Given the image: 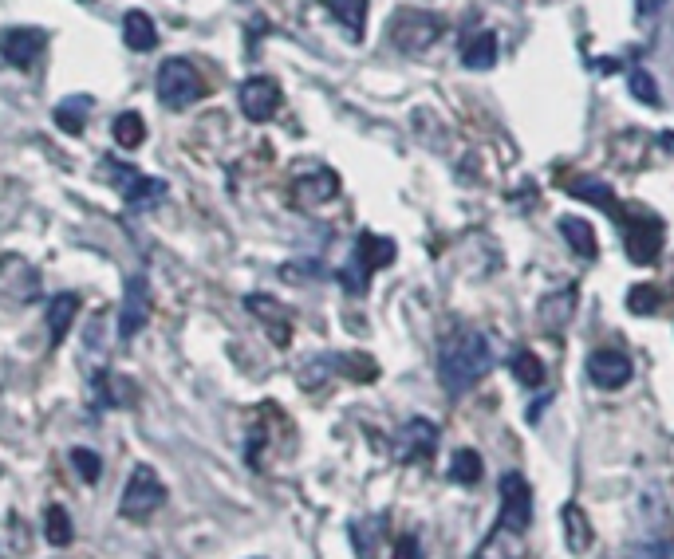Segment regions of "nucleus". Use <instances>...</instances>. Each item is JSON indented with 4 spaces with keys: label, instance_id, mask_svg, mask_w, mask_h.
<instances>
[{
    "label": "nucleus",
    "instance_id": "nucleus-1",
    "mask_svg": "<svg viewBox=\"0 0 674 559\" xmlns=\"http://www.w3.org/2000/svg\"><path fill=\"white\" fill-rule=\"evenodd\" d=\"M493 371V343L473 331V327H458L442 339V351H438V374H442V386L450 394H466L470 386H477L485 374Z\"/></svg>",
    "mask_w": 674,
    "mask_h": 559
},
{
    "label": "nucleus",
    "instance_id": "nucleus-2",
    "mask_svg": "<svg viewBox=\"0 0 674 559\" xmlns=\"http://www.w3.org/2000/svg\"><path fill=\"white\" fill-rule=\"evenodd\" d=\"M202 95H205V79L190 60L174 56V60H166L158 67V99H162V107L186 111V107H194Z\"/></svg>",
    "mask_w": 674,
    "mask_h": 559
},
{
    "label": "nucleus",
    "instance_id": "nucleus-3",
    "mask_svg": "<svg viewBox=\"0 0 674 559\" xmlns=\"http://www.w3.org/2000/svg\"><path fill=\"white\" fill-rule=\"evenodd\" d=\"M166 504V485L158 481V473L150 465H135V473L127 477V489H123V500H119V512L123 520H150L158 508Z\"/></svg>",
    "mask_w": 674,
    "mask_h": 559
},
{
    "label": "nucleus",
    "instance_id": "nucleus-4",
    "mask_svg": "<svg viewBox=\"0 0 674 559\" xmlns=\"http://www.w3.org/2000/svg\"><path fill=\"white\" fill-rule=\"evenodd\" d=\"M387 264H395V241L375 237V233H363V237L355 241L351 264L343 268V284L359 296V292H367V280H371L379 268H387Z\"/></svg>",
    "mask_w": 674,
    "mask_h": 559
},
{
    "label": "nucleus",
    "instance_id": "nucleus-5",
    "mask_svg": "<svg viewBox=\"0 0 674 559\" xmlns=\"http://www.w3.org/2000/svg\"><path fill=\"white\" fill-rule=\"evenodd\" d=\"M438 36H442V20L430 16V12L403 8V12L391 16V40H395V48H403V52H410V56L426 52Z\"/></svg>",
    "mask_w": 674,
    "mask_h": 559
},
{
    "label": "nucleus",
    "instance_id": "nucleus-6",
    "mask_svg": "<svg viewBox=\"0 0 674 559\" xmlns=\"http://www.w3.org/2000/svg\"><path fill=\"white\" fill-rule=\"evenodd\" d=\"M533 524V489L521 473H505L501 477V512H497V528L509 532H529Z\"/></svg>",
    "mask_w": 674,
    "mask_h": 559
},
{
    "label": "nucleus",
    "instance_id": "nucleus-7",
    "mask_svg": "<svg viewBox=\"0 0 674 559\" xmlns=\"http://www.w3.org/2000/svg\"><path fill=\"white\" fill-rule=\"evenodd\" d=\"M623 241H627V252L635 264H651V260H659V249H663V225L639 209L623 213Z\"/></svg>",
    "mask_w": 674,
    "mask_h": 559
},
{
    "label": "nucleus",
    "instance_id": "nucleus-8",
    "mask_svg": "<svg viewBox=\"0 0 674 559\" xmlns=\"http://www.w3.org/2000/svg\"><path fill=\"white\" fill-rule=\"evenodd\" d=\"M150 311H154V292H150V280L138 272L123 288V311H119V339L123 343H131L138 331L150 323Z\"/></svg>",
    "mask_w": 674,
    "mask_h": 559
},
{
    "label": "nucleus",
    "instance_id": "nucleus-9",
    "mask_svg": "<svg viewBox=\"0 0 674 559\" xmlns=\"http://www.w3.org/2000/svg\"><path fill=\"white\" fill-rule=\"evenodd\" d=\"M237 99H241V111H245L249 123H269L280 111V83L269 75H253V79L241 83Z\"/></svg>",
    "mask_w": 674,
    "mask_h": 559
},
{
    "label": "nucleus",
    "instance_id": "nucleus-10",
    "mask_svg": "<svg viewBox=\"0 0 674 559\" xmlns=\"http://www.w3.org/2000/svg\"><path fill=\"white\" fill-rule=\"evenodd\" d=\"M0 296L12 300V304H32L40 296V276L24 256L0 260Z\"/></svg>",
    "mask_w": 674,
    "mask_h": 559
},
{
    "label": "nucleus",
    "instance_id": "nucleus-11",
    "mask_svg": "<svg viewBox=\"0 0 674 559\" xmlns=\"http://www.w3.org/2000/svg\"><path fill=\"white\" fill-rule=\"evenodd\" d=\"M631 359L623 355V351H615V347H600V351H592L588 355V378L600 386V390H619V386H627L631 382Z\"/></svg>",
    "mask_w": 674,
    "mask_h": 559
},
{
    "label": "nucleus",
    "instance_id": "nucleus-12",
    "mask_svg": "<svg viewBox=\"0 0 674 559\" xmlns=\"http://www.w3.org/2000/svg\"><path fill=\"white\" fill-rule=\"evenodd\" d=\"M245 308L253 311V319H261V327L269 331V339L276 347L292 343V315L284 304H276L272 296H245Z\"/></svg>",
    "mask_w": 674,
    "mask_h": 559
},
{
    "label": "nucleus",
    "instance_id": "nucleus-13",
    "mask_svg": "<svg viewBox=\"0 0 674 559\" xmlns=\"http://www.w3.org/2000/svg\"><path fill=\"white\" fill-rule=\"evenodd\" d=\"M40 48H44V32L40 28H8L0 36V56L12 67H28L40 56Z\"/></svg>",
    "mask_w": 674,
    "mask_h": 559
},
{
    "label": "nucleus",
    "instance_id": "nucleus-14",
    "mask_svg": "<svg viewBox=\"0 0 674 559\" xmlns=\"http://www.w3.org/2000/svg\"><path fill=\"white\" fill-rule=\"evenodd\" d=\"M135 398L131 382L115 371H95L91 374V406L95 410H115V406H127Z\"/></svg>",
    "mask_w": 674,
    "mask_h": 559
},
{
    "label": "nucleus",
    "instance_id": "nucleus-15",
    "mask_svg": "<svg viewBox=\"0 0 674 559\" xmlns=\"http://www.w3.org/2000/svg\"><path fill=\"white\" fill-rule=\"evenodd\" d=\"M395 445H399V449H395L399 461H422V457H430L434 445H438V426L414 418V422H406L403 426V434L395 437Z\"/></svg>",
    "mask_w": 674,
    "mask_h": 559
},
{
    "label": "nucleus",
    "instance_id": "nucleus-16",
    "mask_svg": "<svg viewBox=\"0 0 674 559\" xmlns=\"http://www.w3.org/2000/svg\"><path fill=\"white\" fill-rule=\"evenodd\" d=\"M75 311H79V296H71V292L52 296V304H48V343H52V347H60V343L68 339L71 323H75Z\"/></svg>",
    "mask_w": 674,
    "mask_h": 559
},
{
    "label": "nucleus",
    "instance_id": "nucleus-17",
    "mask_svg": "<svg viewBox=\"0 0 674 559\" xmlns=\"http://www.w3.org/2000/svg\"><path fill=\"white\" fill-rule=\"evenodd\" d=\"M123 40H127L131 52H154L158 48V28L142 8H131L123 16Z\"/></svg>",
    "mask_w": 674,
    "mask_h": 559
},
{
    "label": "nucleus",
    "instance_id": "nucleus-18",
    "mask_svg": "<svg viewBox=\"0 0 674 559\" xmlns=\"http://www.w3.org/2000/svg\"><path fill=\"white\" fill-rule=\"evenodd\" d=\"M473 559H525V540H521V532H509V528L493 524V532L485 536V544L477 548Z\"/></svg>",
    "mask_w": 674,
    "mask_h": 559
},
{
    "label": "nucleus",
    "instance_id": "nucleus-19",
    "mask_svg": "<svg viewBox=\"0 0 674 559\" xmlns=\"http://www.w3.org/2000/svg\"><path fill=\"white\" fill-rule=\"evenodd\" d=\"M564 532H568V552L572 556H584L588 548H592V524L584 520V512L576 508V504H564Z\"/></svg>",
    "mask_w": 674,
    "mask_h": 559
},
{
    "label": "nucleus",
    "instance_id": "nucleus-20",
    "mask_svg": "<svg viewBox=\"0 0 674 559\" xmlns=\"http://www.w3.org/2000/svg\"><path fill=\"white\" fill-rule=\"evenodd\" d=\"M328 8L347 28L351 40H363V32H367V0H328Z\"/></svg>",
    "mask_w": 674,
    "mask_h": 559
},
{
    "label": "nucleus",
    "instance_id": "nucleus-21",
    "mask_svg": "<svg viewBox=\"0 0 674 559\" xmlns=\"http://www.w3.org/2000/svg\"><path fill=\"white\" fill-rule=\"evenodd\" d=\"M560 233L568 237V245L580 252V256H596L600 252V241H596V229L588 225V221H580V217H560Z\"/></svg>",
    "mask_w": 674,
    "mask_h": 559
},
{
    "label": "nucleus",
    "instance_id": "nucleus-22",
    "mask_svg": "<svg viewBox=\"0 0 674 559\" xmlns=\"http://www.w3.org/2000/svg\"><path fill=\"white\" fill-rule=\"evenodd\" d=\"M162 193H166V182H158V178H142V174H127V182H123V201H127L131 209H142V205L158 201Z\"/></svg>",
    "mask_w": 674,
    "mask_h": 559
},
{
    "label": "nucleus",
    "instance_id": "nucleus-23",
    "mask_svg": "<svg viewBox=\"0 0 674 559\" xmlns=\"http://www.w3.org/2000/svg\"><path fill=\"white\" fill-rule=\"evenodd\" d=\"M493 60H497V36H493V32H477L470 44L462 48V63L473 67V71L493 67Z\"/></svg>",
    "mask_w": 674,
    "mask_h": 559
},
{
    "label": "nucleus",
    "instance_id": "nucleus-24",
    "mask_svg": "<svg viewBox=\"0 0 674 559\" xmlns=\"http://www.w3.org/2000/svg\"><path fill=\"white\" fill-rule=\"evenodd\" d=\"M44 536H48L52 548H68L71 544L75 528H71V516L64 504H48V512H44Z\"/></svg>",
    "mask_w": 674,
    "mask_h": 559
},
{
    "label": "nucleus",
    "instance_id": "nucleus-25",
    "mask_svg": "<svg viewBox=\"0 0 674 559\" xmlns=\"http://www.w3.org/2000/svg\"><path fill=\"white\" fill-rule=\"evenodd\" d=\"M115 142L123 146V150H138L142 142H146V123H142V115L138 111H123L119 119H115Z\"/></svg>",
    "mask_w": 674,
    "mask_h": 559
},
{
    "label": "nucleus",
    "instance_id": "nucleus-26",
    "mask_svg": "<svg viewBox=\"0 0 674 559\" xmlns=\"http://www.w3.org/2000/svg\"><path fill=\"white\" fill-rule=\"evenodd\" d=\"M513 378H517L521 386H529V390H537V386H544V363H540V359H537V351L521 347V351L513 355Z\"/></svg>",
    "mask_w": 674,
    "mask_h": 559
},
{
    "label": "nucleus",
    "instance_id": "nucleus-27",
    "mask_svg": "<svg viewBox=\"0 0 674 559\" xmlns=\"http://www.w3.org/2000/svg\"><path fill=\"white\" fill-rule=\"evenodd\" d=\"M572 308H576V292L572 288H564L556 300L548 296L544 304H540V319H544V327L552 331V327H564L568 319H572Z\"/></svg>",
    "mask_w": 674,
    "mask_h": 559
},
{
    "label": "nucleus",
    "instance_id": "nucleus-28",
    "mask_svg": "<svg viewBox=\"0 0 674 559\" xmlns=\"http://www.w3.org/2000/svg\"><path fill=\"white\" fill-rule=\"evenodd\" d=\"M87 111H91V103H87L83 95H71V99H64V103L56 107V123L64 126L68 134H83V119H87Z\"/></svg>",
    "mask_w": 674,
    "mask_h": 559
},
{
    "label": "nucleus",
    "instance_id": "nucleus-29",
    "mask_svg": "<svg viewBox=\"0 0 674 559\" xmlns=\"http://www.w3.org/2000/svg\"><path fill=\"white\" fill-rule=\"evenodd\" d=\"M481 457L473 453V449H458L454 453V461H450V477L458 481V485H477L481 481Z\"/></svg>",
    "mask_w": 674,
    "mask_h": 559
},
{
    "label": "nucleus",
    "instance_id": "nucleus-30",
    "mask_svg": "<svg viewBox=\"0 0 674 559\" xmlns=\"http://www.w3.org/2000/svg\"><path fill=\"white\" fill-rule=\"evenodd\" d=\"M627 308L635 311V315H647V311L663 308V296H659L655 284H635V288L627 292Z\"/></svg>",
    "mask_w": 674,
    "mask_h": 559
},
{
    "label": "nucleus",
    "instance_id": "nucleus-31",
    "mask_svg": "<svg viewBox=\"0 0 674 559\" xmlns=\"http://www.w3.org/2000/svg\"><path fill=\"white\" fill-rule=\"evenodd\" d=\"M71 465H75V473H79L87 485H95L99 473H103V461H99L91 449H71Z\"/></svg>",
    "mask_w": 674,
    "mask_h": 559
},
{
    "label": "nucleus",
    "instance_id": "nucleus-32",
    "mask_svg": "<svg viewBox=\"0 0 674 559\" xmlns=\"http://www.w3.org/2000/svg\"><path fill=\"white\" fill-rule=\"evenodd\" d=\"M623 559H671V544L667 540H639L627 548Z\"/></svg>",
    "mask_w": 674,
    "mask_h": 559
},
{
    "label": "nucleus",
    "instance_id": "nucleus-33",
    "mask_svg": "<svg viewBox=\"0 0 674 559\" xmlns=\"http://www.w3.org/2000/svg\"><path fill=\"white\" fill-rule=\"evenodd\" d=\"M631 91L639 95V103L659 107V87H655V79H651L647 71H631Z\"/></svg>",
    "mask_w": 674,
    "mask_h": 559
},
{
    "label": "nucleus",
    "instance_id": "nucleus-34",
    "mask_svg": "<svg viewBox=\"0 0 674 559\" xmlns=\"http://www.w3.org/2000/svg\"><path fill=\"white\" fill-rule=\"evenodd\" d=\"M391 559H422V544H418V536H399L395 540V552H391Z\"/></svg>",
    "mask_w": 674,
    "mask_h": 559
}]
</instances>
